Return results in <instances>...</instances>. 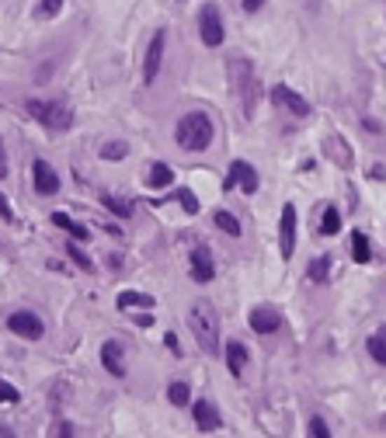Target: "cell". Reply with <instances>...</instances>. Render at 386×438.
Here are the masks:
<instances>
[{
	"label": "cell",
	"instance_id": "30",
	"mask_svg": "<svg viewBox=\"0 0 386 438\" xmlns=\"http://www.w3.org/2000/svg\"><path fill=\"white\" fill-rule=\"evenodd\" d=\"M39 7H42V18H56L63 11V0H42Z\"/></svg>",
	"mask_w": 386,
	"mask_h": 438
},
{
	"label": "cell",
	"instance_id": "34",
	"mask_svg": "<svg viewBox=\"0 0 386 438\" xmlns=\"http://www.w3.org/2000/svg\"><path fill=\"white\" fill-rule=\"evenodd\" d=\"M265 7V0H244V11L247 14H254V11H261Z\"/></svg>",
	"mask_w": 386,
	"mask_h": 438
},
{
	"label": "cell",
	"instance_id": "4",
	"mask_svg": "<svg viewBox=\"0 0 386 438\" xmlns=\"http://www.w3.org/2000/svg\"><path fill=\"white\" fill-rule=\"evenodd\" d=\"M198 35H202V42L209 46V49H219L223 46V18H219V7L216 4H202V11H198Z\"/></svg>",
	"mask_w": 386,
	"mask_h": 438
},
{
	"label": "cell",
	"instance_id": "12",
	"mask_svg": "<svg viewBox=\"0 0 386 438\" xmlns=\"http://www.w3.org/2000/svg\"><path fill=\"white\" fill-rule=\"evenodd\" d=\"M272 101L275 104H282V108H289L292 115H310V104H306V97H299L292 88L286 84H279V88H272Z\"/></svg>",
	"mask_w": 386,
	"mask_h": 438
},
{
	"label": "cell",
	"instance_id": "11",
	"mask_svg": "<svg viewBox=\"0 0 386 438\" xmlns=\"http://www.w3.org/2000/svg\"><path fill=\"white\" fill-rule=\"evenodd\" d=\"M101 365H104L115 379L125 376V355H122V345H118V341H104V345H101Z\"/></svg>",
	"mask_w": 386,
	"mask_h": 438
},
{
	"label": "cell",
	"instance_id": "9",
	"mask_svg": "<svg viewBox=\"0 0 386 438\" xmlns=\"http://www.w3.org/2000/svg\"><path fill=\"white\" fill-rule=\"evenodd\" d=\"M279 247H282V258H292V251H296V205H292V202L282 205V219H279Z\"/></svg>",
	"mask_w": 386,
	"mask_h": 438
},
{
	"label": "cell",
	"instance_id": "28",
	"mask_svg": "<svg viewBox=\"0 0 386 438\" xmlns=\"http://www.w3.org/2000/svg\"><path fill=\"white\" fill-rule=\"evenodd\" d=\"M18 400H21L18 386H11V383H4V379H0V404H18Z\"/></svg>",
	"mask_w": 386,
	"mask_h": 438
},
{
	"label": "cell",
	"instance_id": "33",
	"mask_svg": "<svg viewBox=\"0 0 386 438\" xmlns=\"http://www.w3.org/2000/svg\"><path fill=\"white\" fill-rule=\"evenodd\" d=\"M7 177V150H4V139H0V181Z\"/></svg>",
	"mask_w": 386,
	"mask_h": 438
},
{
	"label": "cell",
	"instance_id": "13",
	"mask_svg": "<svg viewBox=\"0 0 386 438\" xmlns=\"http://www.w3.org/2000/svg\"><path fill=\"white\" fill-rule=\"evenodd\" d=\"M192 418H195V425H198L202 432H216V428L223 425L219 411H216L209 400H195V404H192Z\"/></svg>",
	"mask_w": 386,
	"mask_h": 438
},
{
	"label": "cell",
	"instance_id": "23",
	"mask_svg": "<svg viewBox=\"0 0 386 438\" xmlns=\"http://www.w3.org/2000/svg\"><path fill=\"white\" fill-rule=\"evenodd\" d=\"M352 254H355V261H359V264H366L369 258H373V251H369V240H366L362 233H355V237H352Z\"/></svg>",
	"mask_w": 386,
	"mask_h": 438
},
{
	"label": "cell",
	"instance_id": "3",
	"mask_svg": "<svg viewBox=\"0 0 386 438\" xmlns=\"http://www.w3.org/2000/svg\"><path fill=\"white\" fill-rule=\"evenodd\" d=\"M25 108H28V115H32L35 122H42L49 132H67V129L74 125V111H70L63 101L28 97V101H25Z\"/></svg>",
	"mask_w": 386,
	"mask_h": 438
},
{
	"label": "cell",
	"instance_id": "5",
	"mask_svg": "<svg viewBox=\"0 0 386 438\" xmlns=\"http://www.w3.org/2000/svg\"><path fill=\"white\" fill-rule=\"evenodd\" d=\"M164 53H167V32H153L150 46H146V56H143V84H153L160 67H164Z\"/></svg>",
	"mask_w": 386,
	"mask_h": 438
},
{
	"label": "cell",
	"instance_id": "17",
	"mask_svg": "<svg viewBox=\"0 0 386 438\" xmlns=\"http://www.w3.org/2000/svg\"><path fill=\"white\" fill-rule=\"evenodd\" d=\"M212 219H216V226H219L226 237H240V233H244V230H240V219H237L233 212H226V209H219Z\"/></svg>",
	"mask_w": 386,
	"mask_h": 438
},
{
	"label": "cell",
	"instance_id": "10",
	"mask_svg": "<svg viewBox=\"0 0 386 438\" xmlns=\"http://www.w3.org/2000/svg\"><path fill=\"white\" fill-rule=\"evenodd\" d=\"M192 278L195 282H212L216 278V264H212V251L205 247V244H198L192 251Z\"/></svg>",
	"mask_w": 386,
	"mask_h": 438
},
{
	"label": "cell",
	"instance_id": "31",
	"mask_svg": "<svg viewBox=\"0 0 386 438\" xmlns=\"http://www.w3.org/2000/svg\"><path fill=\"white\" fill-rule=\"evenodd\" d=\"M310 432H313L317 438H331V428H327L324 418H313V421H310Z\"/></svg>",
	"mask_w": 386,
	"mask_h": 438
},
{
	"label": "cell",
	"instance_id": "15",
	"mask_svg": "<svg viewBox=\"0 0 386 438\" xmlns=\"http://www.w3.org/2000/svg\"><path fill=\"white\" fill-rule=\"evenodd\" d=\"M226 369L240 379L244 376V369H247V348L240 345V341H230L226 345Z\"/></svg>",
	"mask_w": 386,
	"mask_h": 438
},
{
	"label": "cell",
	"instance_id": "8",
	"mask_svg": "<svg viewBox=\"0 0 386 438\" xmlns=\"http://www.w3.org/2000/svg\"><path fill=\"white\" fill-rule=\"evenodd\" d=\"M32 181H35V191L46 195V198L60 191V174H56V167L49 160H35L32 164Z\"/></svg>",
	"mask_w": 386,
	"mask_h": 438
},
{
	"label": "cell",
	"instance_id": "29",
	"mask_svg": "<svg viewBox=\"0 0 386 438\" xmlns=\"http://www.w3.org/2000/svg\"><path fill=\"white\" fill-rule=\"evenodd\" d=\"M178 198H181V205H185V212H198V198H195L192 191H188V188H181V191H178Z\"/></svg>",
	"mask_w": 386,
	"mask_h": 438
},
{
	"label": "cell",
	"instance_id": "32",
	"mask_svg": "<svg viewBox=\"0 0 386 438\" xmlns=\"http://www.w3.org/2000/svg\"><path fill=\"white\" fill-rule=\"evenodd\" d=\"M0 223H14V209H11V202L0 195Z\"/></svg>",
	"mask_w": 386,
	"mask_h": 438
},
{
	"label": "cell",
	"instance_id": "37",
	"mask_svg": "<svg viewBox=\"0 0 386 438\" xmlns=\"http://www.w3.org/2000/svg\"><path fill=\"white\" fill-rule=\"evenodd\" d=\"M383 338H386V327H383Z\"/></svg>",
	"mask_w": 386,
	"mask_h": 438
},
{
	"label": "cell",
	"instance_id": "7",
	"mask_svg": "<svg viewBox=\"0 0 386 438\" xmlns=\"http://www.w3.org/2000/svg\"><path fill=\"white\" fill-rule=\"evenodd\" d=\"M244 188V195H254L258 191V171L247 164V160H233L230 164V174L223 181V191H230V188Z\"/></svg>",
	"mask_w": 386,
	"mask_h": 438
},
{
	"label": "cell",
	"instance_id": "35",
	"mask_svg": "<svg viewBox=\"0 0 386 438\" xmlns=\"http://www.w3.org/2000/svg\"><path fill=\"white\" fill-rule=\"evenodd\" d=\"M164 341H167V348L174 351V355H181V345H178V338H174V334H167Z\"/></svg>",
	"mask_w": 386,
	"mask_h": 438
},
{
	"label": "cell",
	"instance_id": "21",
	"mask_svg": "<svg viewBox=\"0 0 386 438\" xmlns=\"http://www.w3.org/2000/svg\"><path fill=\"white\" fill-rule=\"evenodd\" d=\"M327 264H331V258H327V254L313 258V264L306 268V278H310V282H317V285H324V282H327Z\"/></svg>",
	"mask_w": 386,
	"mask_h": 438
},
{
	"label": "cell",
	"instance_id": "24",
	"mask_svg": "<svg viewBox=\"0 0 386 438\" xmlns=\"http://www.w3.org/2000/svg\"><path fill=\"white\" fill-rule=\"evenodd\" d=\"M101 202H104V209H111V212H118L122 219H125V216H132V205H129L125 198H115V195H101Z\"/></svg>",
	"mask_w": 386,
	"mask_h": 438
},
{
	"label": "cell",
	"instance_id": "14",
	"mask_svg": "<svg viewBox=\"0 0 386 438\" xmlns=\"http://www.w3.org/2000/svg\"><path fill=\"white\" fill-rule=\"evenodd\" d=\"M247 324H251V331H258V334H275V331H279V324H282V317H279L275 310L261 306V310H251Z\"/></svg>",
	"mask_w": 386,
	"mask_h": 438
},
{
	"label": "cell",
	"instance_id": "19",
	"mask_svg": "<svg viewBox=\"0 0 386 438\" xmlns=\"http://www.w3.org/2000/svg\"><path fill=\"white\" fill-rule=\"evenodd\" d=\"M171 181H174V171H171L167 164H153V167H150V177H146L150 188H167Z\"/></svg>",
	"mask_w": 386,
	"mask_h": 438
},
{
	"label": "cell",
	"instance_id": "16",
	"mask_svg": "<svg viewBox=\"0 0 386 438\" xmlns=\"http://www.w3.org/2000/svg\"><path fill=\"white\" fill-rule=\"evenodd\" d=\"M132 306L150 310V306H153V296H146V292H132V289L118 292V310H132Z\"/></svg>",
	"mask_w": 386,
	"mask_h": 438
},
{
	"label": "cell",
	"instance_id": "27",
	"mask_svg": "<svg viewBox=\"0 0 386 438\" xmlns=\"http://www.w3.org/2000/svg\"><path fill=\"white\" fill-rule=\"evenodd\" d=\"M369 355L380 362V365H386V338L383 334H376V338H369Z\"/></svg>",
	"mask_w": 386,
	"mask_h": 438
},
{
	"label": "cell",
	"instance_id": "20",
	"mask_svg": "<svg viewBox=\"0 0 386 438\" xmlns=\"http://www.w3.org/2000/svg\"><path fill=\"white\" fill-rule=\"evenodd\" d=\"M167 400L174 404V407H188V400H192V390H188V383H171L167 386Z\"/></svg>",
	"mask_w": 386,
	"mask_h": 438
},
{
	"label": "cell",
	"instance_id": "1",
	"mask_svg": "<svg viewBox=\"0 0 386 438\" xmlns=\"http://www.w3.org/2000/svg\"><path fill=\"white\" fill-rule=\"evenodd\" d=\"M212 136H216V129H212V118H209L205 111H188V115H181V122H178V129H174L178 146L188 150V153L209 150V146H212Z\"/></svg>",
	"mask_w": 386,
	"mask_h": 438
},
{
	"label": "cell",
	"instance_id": "25",
	"mask_svg": "<svg viewBox=\"0 0 386 438\" xmlns=\"http://www.w3.org/2000/svg\"><path fill=\"white\" fill-rule=\"evenodd\" d=\"M122 157H129V143H108L104 150H101V160H122Z\"/></svg>",
	"mask_w": 386,
	"mask_h": 438
},
{
	"label": "cell",
	"instance_id": "18",
	"mask_svg": "<svg viewBox=\"0 0 386 438\" xmlns=\"http://www.w3.org/2000/svg\"><path fill=\"white\" fill-rule=\"evenodd\" d=\"M53 223H56V226H63V230H67V233H70L74 240H88V237H91V233H88V230H84L81 223H74V219H70L67 212H53Z\"/></svg>",
	"mask_w": 386,
	"mask_h": 438
},
{
	"label": "cell",
	"instance_id": "6",
	"mask_svg": "<svg viewBox=\"0 0 386 438\" xmlns=\"http://www.w3.org/2000/svg\"><path fill=\"white\" fill-rule=\"evenodd\" d=\"M7 327H11L18 338H25V341H42V334H46V324H42L39 313H32V310L11 313V317H7Z\"/></svg>",
	"mask_w": 386,
	"mask_h": 438
},
{
	"label": "cell",
	"instance_id": "26",
	"mask_svg": "<svg viewBox=\"0 0 386 438\" xmlns=\"http://www.w3.org/2000/svg\"><path fill=\"white\" fill-rule=\"evenodd\" d=\"M67 254L74 258V264H77V268H84V271H95V261H91V258H88V254H84L81 247H77V240H74V244L67 247Z\"/></svg>",
	"mask_w": 386,
	"mask_h": 438
},
{
	"label": "cell",
	"instance_id": "22",
	"mask_svg": "<svg viewBox=\"0 0 386 438\" xmlns=\"http://www.w3.org/2000/svg\"><path fill=\"white\" fill-rule=\"evenodd\" d=\"M341 230V216H338V209L331 205V209H324V219H320V233L324 237H334Z\"/></svg>",
	"mask_w": 386,
	"mask_h": 438
},
{
	"label": "cell",
	"instance_id": "2",
	"mask_svg": "<svg viewBox=\"0 0 386 438\" xmlns=\"http://www.w3.org/2000/svg\"><path fill=\"white\" fill-rule=\"evenodd\" d=\"M188 327H192L195 341L202 345V351L219 355V317H216V310H212L209 299L192 303V310H188Z\"/></svg>",
	"mask_w": 386,
	"mask_h": 438
},
{
	"label": "cell",
	"instance_id": "36",
	"mask_svg": "<svg viewBox=\"0 0 386 438\" xmlns=\"http://www.w3.org/2000/svg\"><path fill=\"white\" fill-rule=\"evenodd\" d=\"M380 428H383V432H386V414H383V421H380Z\"/></svg>",
	"mask_w": 386,
	"mask_h": 438
}]
</instances>
